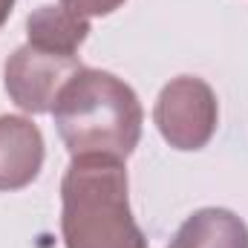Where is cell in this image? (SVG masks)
I'll return each instance as SVG.
<instances>
[{"label":"cell","mask_w":248,"mask_h":248,"mask_svg":"<svg viewBox=\"0 0 248 248\" xmlns=\"http://www.w3.org/2000/svg\"><path fill=\"white\" fill-rule=\"evenodd\" d=\"M52 119L69 156L127 159L139 147L144 110L136 90L119 75L81 66L61 87Z\"/></svg>","instance_id":"1"},{"label":"cell","mask_w":248,"mask_h":248,"mask_svg":"<svg viewBox=\"0 0 248 248\" xmlns=\"http://www.w3.org/2000/svg\"><path fill=\"white\" fill-rule=\"evenodd\" d=\"M61 240L66 248H147L124 159L72 156L61 179Z\"/></svg>","instance_id":"2"},{"label":"cell","mask_w":248,"mask_h":248,"mask_svg":"<svg viewBox=\"0 0 248 248\" xmlns=\"http://www.w3.org/2000/svg\"><path fill=\"white\" fill-rule=\"evenodd\" d=\"M153 124L173 150H202L219 124V101L214 87L196 75L170 78L153 104Z\"/></svg>","instance_id":"3"},{"label":"cell","mask_w":248,"mask_h":248,"mask_svg":"<svg viewBox=\"0 0 248 248\" xmlns=\"http://www.w3.org/2000/svg\"><path fill=\"white\" fill-rule=\"evenodd\" d=\"M78 55L46 52L41 46L23 44L3 63V84L9 98L29 116L52 113L61 87L81 69Z\"/></svg>","instance_id":"4"},{"label":"cell","mask_w":248,"mask_h":248,"mask_svg":"<svg viewBox=\"0 0 248 248\" xmlns=\"http://www.w3.org/2000/svg\"><path fill=\"white\" fill-rule=\"evenodd\" d=\"M46 144L41 127L26 116H0V190L29 187L44 168Z\"/></svg>","instance_id":"5"},{"label":"cell","mask_w":248,"mask_h":248,"mask_svg":"<svg viewBox=\"0 0 248 248\" xmlns=\"http://www.w3.org/2000/svg\"><path fill=\"white\" fill-rule=\"evenodd\" d=\"M165 248H248V225L228 208H199Z\"/></svg>","instance_id":"6"},{"label":"cell","mask_w":248,"mask_h":248,"mask_svg":"<svg viewBox=\"0 0 248 248\" xmlns=\"http://www.w3.org/2000/svg\"><path fill=\"white\" fill-rule=\"evenodd\" d=\"M26 35L32 46H41L46 52L78 55L81 44L90 38V20L72 15L69 9L58 6H38L26 17Z\"/></svg>","instance_id":"7"},{"label":"cell","mask_w":248,"mask_h":248,"mask_svg":"<svg viewBox=\"0 0 248 248\" xmlns=\"http://www.w3.org/2000/svg\"><path fill=\"white\" fill-rule=\"evenodd\" d=\"M63 9H69L72 15L78 17H104V15H113L116 9H122L124 0H58Z\"/></svg>","instance_id":"8"},{"label":"cell","mask_w":248,"mask_h":248,"mask_svg":"<svg viewBox=\"0 0 248 248\" xmlns=\"http://www.w3.org/2000/svg\"><path fill=\"white\" fill-rule=\"evenodd\" d=\"M12 9H15V0H0V29H3V23L9 20Z\"/></svg>","instance_id":"9"}]
</instances>
